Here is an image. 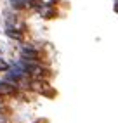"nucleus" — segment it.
<instances>
[{
  "instance_id": "f257e3e1",
  "label": "nucleus",
  "mask_w": 118,
  "mask_h": 123,
  "mask_svg": "<svg viewBox=\"0 0 118 123\" xmlns=\"http://www.w3.org/2000/svg\"><path fill=\"white\" fill-rule=\"evenodd\" d=\"M21 55L24 57V59H31V61L38 59V52L35 50V49H31V47H24L21 50Z\"/></svg>"
},
{
  "instance_id": "f03ea898",
  "label": "nucleus",
  "mask_w": 118,
  "mask_h": 123,
  "mask_svg": "<svg viewBox=\"0 0 118 123\" xmlns=\"http://www.w3.org/2000/svg\"><path fill=\"white\" fill-rule=\"evenodd\" d=\"M40 14L44 16L45 19H52V18H56V9H50V7H44V9H40Z\"/></svg>"
},
{
  "instance_id": "7ed1b4c3",
  "label": "nucleus",
  "mask_w": 118,
  "mask_h": 123,
  "mask_svg": "<svg viewBox=\"0 0 118 123\" xmlns=\"http://www.w3.org/2000/svg\"><path fill=\"white\" fill-rule=\"evenodd\" d=\"M12 92H16V85L0 83V94H12Z\"/></svg>"
},
{
  "instance_id": "20e7f679",
  "label": "nucleus",
  "mask_w": 118,
  "mask_h": 123,
  "mask_svg": "<svg viewBox=\"0 0 118 123\" xmlns=\"http://www.w3.org/2000/svg\"><path fill=\"white\" fill-rule=\"evenodd\" d=\"M7 35H9L11 38H16V40H21V38H23V33H18V31L12 30V28L7 30Z\"/></svg>"
},
{
  "instance_id": "39448f33",
  "label": "nucleus",
  "mask_w": 118,
  "mask_h": 123,
  "mask_svg": "<svg viewBox=\"0 0 118 123\" xmlns=\"http://www.w3.org/2000/svg\"><path fill=\"white\" fill-rule=\"evenodd\" d=\"M7 68H9V66H7L4 61H0V69H7Z\"/></svg>"
},
{
  "instance_id": "423d86ee",
  "label": "nucleus",
  "mask_w": 118,
  "mask_h": 123,
  "mask_svg": "<svg viewBox=\"0 0 118 123\" xmlns=\"http://www.w3.org/2000/svg\"><path fill=\"white\" fill-rule=\"evenodd\" d=\"M0 101H2V95H0Z\"/></svg>"
},
{
  "instance_id": "0eeeda50",
  "label": "nucleus",
  "mask_w": 118,
  "mask_h": 123,
  "mask_svg": "<svg viewBox=\"0 0 118 123\" xmlns=\"http://www.w3.org/2000/svg\"><path fill=\"white\" fill-rule=\"evenodd\" d=\"M0 108H2V102H0Z\"/></svg>"
}]
</instances>
